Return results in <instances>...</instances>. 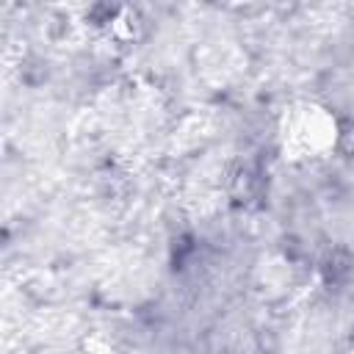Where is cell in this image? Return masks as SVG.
I'll return each mask as SVG.
<instances>
[{"mask_svg": "<svg viewBox=\"0 0 354 354\" xmlns=\"http://www.w3.org/2000/svg\"><path fill=\"white\" fill-rule=\"evenodd\" d=\"M279 147L290 160H318L337 144V119L329 108L301 100L282 111L279 116Z\"/></svg>", "mask_w": 354, "mask_h": 354, "instance_id": "6da1fadb", "label": "cell"}]
</instances>
